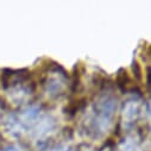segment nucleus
<instances>
[{
    "instance_id": "obj_1",
    "label": "nucleus",
    "mask_w": 151,
    "mask_h": 151,
    "mask_svg": "<svg viewBox=\"0 0 151 151\" xmlns=\"http://www.w3.org/2000/svg\"><path fill=\"white\" fill-rule=\"evenodd\" d=\"M127 82V76H126V71L124 73V70H120L119 71V75H118V85L120 88H123Z\"/></svg>"
}]
</instances>
